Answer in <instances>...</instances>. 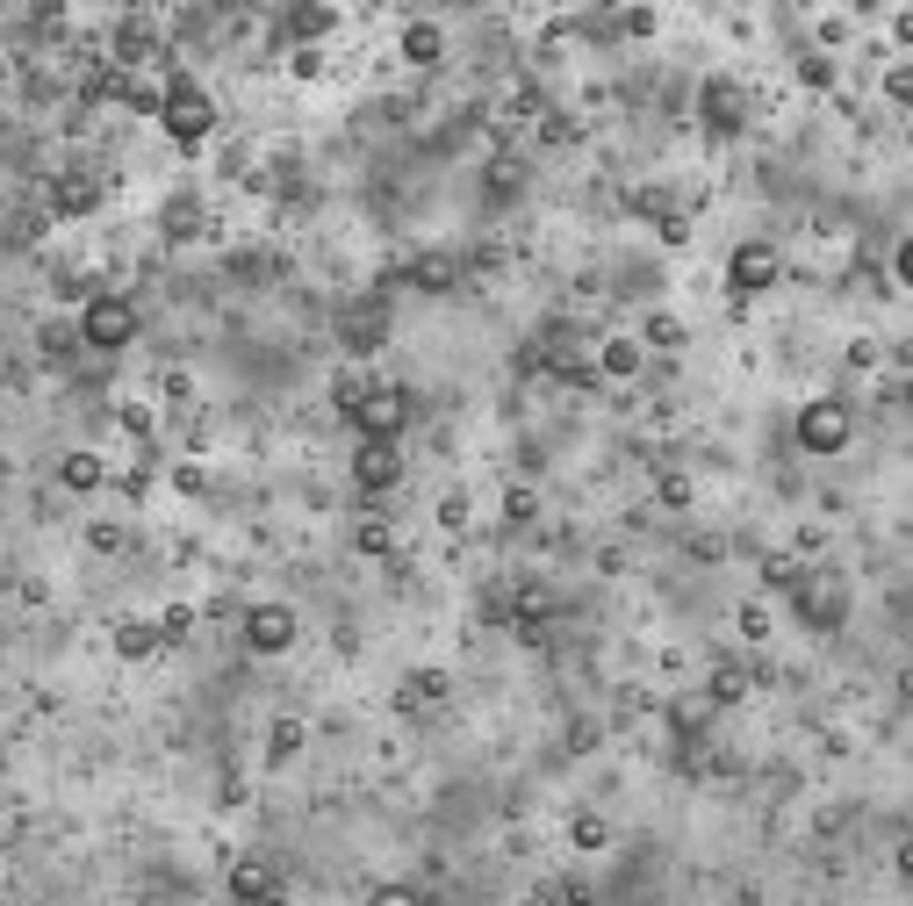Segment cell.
Here are the masks:
<instances>
[{
  "instance_id": "obj_1",
  "label": "cell",
  "mask_w": 913,
  "mask_h": 906,
  "mask_svg": "<svg viewBox=\"0 0 913 906\" xmlns=\"http://www.w3.org/2000/svg\"><path fill=\"white\" fill-rule=\"evenodd\" d=\"M130 339H137V302H130V296H116V288L87 296V310H80V346H94V352H123Z\"/></svg>"
},
{
  "instance_id": "obj_2",
  "label": "cell",
  "mask_w": 913,
  "mask_h": 906,
  "mask_svg": "<svg viewBox=\"0 0 913 906\" xmlns=\"http://www.w3.org/2000/svg\"><path fill=\"white\" fill-rule=\"evenodd\" d=\"M159 122H165V137H173V145H202V137L217 130V109H209V94H202L194 80H173V87H165Z\"/></svg>"
},
{
  "instance_id": "obj_3",
  "label": "cell",
  "mask_w": 913,
  "mask_h": 906,
  "mask_svg": "<svg viewBox=\"0 0 913 906\" xmlns=\"http://www.w3.org/2000/svg\"><path fill=\"white\" fill-rule=\"evenodd\" d=\"M410 425V389H368L353 404V432L360 439H403Z\"/></svg>"
},
{
  "instance_id": "obj_4",
  "label": "cell",
  "mask_w": 913,
  "mask_h": 906,
  "mask_svg": "<svg viewBox=\"0 0 913 906\" xmlns=\"http://www.w3.org/2000/svg\"><path fill=\"white\" fill-rule=\"evenodd\" d=\"M849 432H856V425H849V404H834V396H820V404L799 410V447L805 454H842Z\"/></svg>"
},
{
  "instance_id": "obj_5",
  "label": "cell",
  "mask_w": 913,
  "mask_h": 906,
  "mask_svg": "<svg viewBox=\"0 0 913 906\" xmlns=\"http://www.w3.org/2000/svg\"><path fill=\"white\" fill-rule=\"evenodd\" d=\"M842 611H849L842 576H813V568H805V576H799V619L820 626V634H834V626H842Z\"/></svg>"
},
{
  "instance_id": "obj_6",
  "label": "cell",
  "mask_w": 913,
  "mask_h": 906,
  "mask_svg": "<svg viewBox=\"0 0 913 906\" xmlns=\"http://www.w3.org/2000/svg\"><path fill=\"white\" fill-rule=\"evenodd\" d=\"M777 281V252H770L763 238H749V245H734V259H726V288H734L741 302L749 296H763V288Z\"/></svg>"
},
{
  "instance_id": "obj_7",
  "label": "cell",
  "mask_w": 913,
  "mask_h": 906,
  "mask_svg": "<svg viewBox=\"0 0 913 906\" xmlns=\"http://www.w3.org/2000/svg\"><path fill=\"white\" fill-rule=\"evenodd\" d=\"M353 482H360V489H374V497H382V489H395V482H403V447H395V439H360V454H353Z\"/></svg>"
},
{
  "instance_id": "obj_8",
  "label": "cell",
  "mask_w": 913,
  "mask_h": 906,
  "mask_svg": "<svg viewBox=\"0 0 913 906\" xmlns=\"http://www.w3.org/2000/svg\"><path fill=\"white\" fill-rule=\"evenodd\" d=\"M245 648L252 655H288L295 648V611L288 605H252L245 611Z\"/></svg>"
},
{
  "instance_id": "obj_9",
  "label": "cell",
  "mask_w": 913,
  "mask_h": 906,
  "mask_svg": "<svg viewBox=\"0 0 913 906\" xmlns=\"http://www.w3.org/2000/svg\"><path fill=\"white\" fill-rule=\"evenodd\" d=\"M741 116H749L741 87H734V80H705V130H712V137H734Z\"/></svg>"
},
{
  "instance_id": "obj_10",
  "label": "cell",
  "mask_w": 913,
  "mask_h": 906,
  "mask_svg": "<svg viewBox=\"0 0 913 906\" xmlns=\"http://www.w3.org/2000/svg\"><path fill=\"white\" fill-rule=\"evenodd\" d=\"M410 288H424V296H453V288H461V259H453V252H418V259H410Z\"/></svg>"
},
{
  "instance_id": "obj_11",
  "label": "cell",
  "mask_w": 913,
  "mask_h": 906,
  "mask_svg": "<svg viewBox=\"0 0 913 906\" xmlns=\"http://www.w3.org/2000/svg\"><path fill=\"white\" fill-rule=\"evenodd\" d=\"M144 58H159V37H151V22H130L116 29V72H130V66H144Z\"/></svg>"
},
{
  "instance_id": "obj_12",
  "label": "cell",
  "mask_w": 913,
  "mask_h": 906,
  "mask_svg": "<svg viewBox=\"0 0 913 906\" xmlns=\"http://www.w3.org/2000/svg\"><path fill=\"white\" fill-rule=\"evenodd\" d=\"M273 893V870L260 864V856H245V864H231V899L238 906H260Z\"/></svg>"
},
{
  "instance_id": "obj_13",
  "label": "cell",
  "mask_w": 913,
  "mask_h": 906,
  "mask_svg": "<svg viewBox=\"0 0 913 906\" xmlns=\"http://www.w3.org/2000/svg\"><path fill=\"white\" fill-rule=\"evenodd\" d=\"M94 202H101V180H87V173H72V180H58V188H51L58 217H87Z\"/></svg>"
},
{
  "instance_id": "obj_14",
  "label": "cell",
  "mask_w": 913,
  "mask_h": 906,
  "mask_svg": "<svg viewBox=\"0 0 913 906\" xmlns=\"http://www.w3.org/2000/svg\"><path fill=\"white\" fill-rule=\"evenodd\" d=\"M439 51H447V29L439 22H403V58L410 66H439Z\"/></svg>"
},
{
  "instance_id": "obj_15",
  "label": "cell",
  "mask_w": 913,
  "mask_h": 906,
  "mask_svg": "<svg viewBox=\"0 0 913 906\" xmlns=\"http://www.w3.org/2000/svg\"><path fill=\"white\" fill-rule=\"evenodd\" d=\"M590 367H598V375H612V381L641 375V339H604V352H598Z\"/></svg>"
},
{
  "instance_id": "obj_16",
  "label": "cell",
  "mask_w": 913,
  "mask_h": 906,
  "mask_svg": "<svg viewBox=\"0 0 913 906\" xmlns=\"http://www.w3.org/2000/svg\"><path fill=\"white\" fill-rule=\"evenodd\" d=\"M151 648H159V626H151V619H123V626H116V655H123V663H144Z\"/></svg>"
},
{
  "instance_id": "obj_17",
  "label": "cell",
  "mask_w": 913,
  "mask_h": 906,
  "mask_svg": "<svg viewBox=\"0 0 913 906\" xmlns=\"http://www.w3.org/2000/svg\"><path fill=\"white\" fill-rule=\"evenodd\" d=\"M382 339H389L382 310H360V317H345V352H374Z\"/></svg>"
},
{
  "instance_id": "obj_18",
  "label": "cell",
  "mask_w": 913,
  "mask_h": 906,
  "mask_svg": "<svg viewBox=\"0 0 913 906\" xmlns=\"http://www.w3.org/2000/svg\"><path fill=\"white\" fill-rule=\"evenodd\" d=\"M58 475H66V489H80V497H87V489H101V482H109L101 454H66V468H58Z\"/></svg>"
},
{
  "instance_id": "obj_19",
  "label": "cell",
  "mask_w": 913,
  "mask_h": 906,
  "mask_svg": "<svg viewBox=\"0 0 913 906\" xmlns=\"http://www.w3.org/2000/svg\"><path fill=\"white\" fill-rule=\"evenodd\" d=\"M741 698H749V669L720 663V669H712V705H741Z\"/></svg>"
},
{
  "instance_id": "obj_20",
  "label": "cell",
  "mask_w": 913,
  "mask_h": 906,
  "mask_svg": "<svg viewBox=\"0 0 913 906\" xmlns=\"http://www.w3.org/2000/svg\"><path fill=\"white\" fill-rule=\"evenodd\" d=\"M569 842H575V849H604V842H612L604 813H575V820H569Z\"/></svg>"
},
{
  "instance_id": "obj_21",
  "label": "cell",
  "mask_w": 913,
  "mask_h": 906,
  "mask_svg": "<svg viewBox=\"0 0 913 906\" xmlns=\"http://www.w3.org/2000/svg\"><path fill=\"white\" fill-rule=\"evenodd\" d=\"M123 101H130L137 116H159V109H165V87H151V80H130V72H123Z\"/></svg>"
},
{
  "instance_id": "obj_22",
  "label": "cell",
  "mask_w": 913,
  "mask_h": 906,
  "mask_svg": "<svg viewBox=\"0 0 913 906\" xmlns=\"http://www.w3.org/2000/svg\"><path fill=\"white\" fill-rule=\"evenodd\" d=\"M447 698V677H439V669H418V677L403 684V705H439Z\"/></svg>"
},
{
  "instance_id": "obj_23",
  "label": "cell",
  "mask_w": 913,
  "mask_h": 906,
  "mask_svg": "<svg viewBox=\"0 0 913 906\" xmlns=\"http://www.w3.org/2000/svg\"><path fill=\"white\" fill-rule=\"evenodd\" d=\"M331 22H339V8H295L288 14V37H324Z\"/></svg>"
},
{
  "instance_id": "obj_24",
  "label": "cell",
  "mask_w": 913,
  "mask_h": 906,
  "mask_svg": "<svg viewBox=\"0 0 913 906\" xmlns=\"http://www.w3.org/2000/svg\"><path fill=\"white\" fill-rule=\"evenodd\" d=\"M353 547H360V555H389V547H395V532L382 526V518H360V532H353Z\"/></svg>"
},
{
  "instance_id": "obj_25",
  "label": "cell",
  "mask_w": 913,
  "mask_h": 906,
  "mask_svg": "<svg viewBox=\"0 0 913 906\" xmlns=\"http://www.w3.org/2000/svg\"><path fill=\"white\" fill-rule=\"evenodd\" d=\"M799 576H805V568L791 561V555H770V561H763V583H770V590H799Z\"/></svg>"
},
{
  "instance_id": "obj_26",
  "label": "cell",
  "mask_w": 913,
  "mask_h": 906,
  "mask_svg": "<svg viewBox=\"0 0 913 906\" xmlns=\"http://www.w3.org/2000/svg\"><path fill=\"white\" fill-rule=\"evenodd\" d=\"M295 748H302V727H295V719H273V748H267V756H273V763H288Z\"/></svg>"
},
{
  "instance_id": "obj_27",
  "label": "cell",
  "mask_w": 913,
  "mask_h": 906,
  "mask_svg": "<svg viewBox=\"0 0 913 906\" xmlns=\"http://www.w3.org/2000/svg\"><path fill=\"white\" fill-rule=\"evenodd\" d=\"M165 230H173V238H194V230H202V209H194V202H173V209H165Z\"/></svg>"
},
{
  "instance_id": "obj_28",
  "label": "cell",
  "mask_w": 913,
  "mask_h": 906,
  "mask_svg": "<svg viewBox=\"0 0 913 906\" xmlns=\"http://www.w3.org/2000/svg\"><path fill=\"white\" fill-rule=\"evenodd\" d=\"M72 346H80V325H43V352H51V360H66Z\"/></svg>"
},
{
  "instance_id": "obj_29",
  "label": "cell",
  "mask_w": 913,
  "mask_h": 906,
  "mask_svg": "<svg viewBox=\"0 0 913 906\" xmlns=\"http://www.w3.org/2000/svg\"><path fill=\"white\" fill-rule=\"evenodd\" d=\"M648 346H683V325H676L669 310H654V317H648Z\"/></svg>"
},
{
  "instance_id": "obj_30",
  "label": "cell",
  "mask_w": 913,
  "mask_h": 906,
  "mask_svg": "<svg viewBox=\"0 0 913 906\" xmlns=\"http://www.w3.org/2000/svg\"><path fill=\"white\" fill-rule=\"evenodd\" d=\"M654 489H662V504H669V511H683V504H691V475H676V468H669Z\"/></svg>"
},
{
  "instance_id": "obj_31",
  "label": "cell",
  "mask_w": 913,
  "mask_h": 906,
  "mask_svg": "<svg viewBox=\"0 0 913 906\" xmlns=\"http://www.w3.org/2000/svg\"><path fill=\"white\" fill-rule=\"evenodd\" d=\"M188 634H194V611H188V605H173V611L159 619V640H188Z\"/></svg>"
},
{
  "instance_id": "obj_32",
  "label": "cell",
  "mask_w": 913,
  "mask_h": 906,
  "mask_svg": "<svg viewBox=\"0 0 913 906\" xmlns=\"http://www.w3.org/2000/svg\"><path fill=\"white\" fill-rule=\"evenodd\" d=\"M799 80L805 87H834V58H799Z\"/></svg>"
},
{
  "instance_id": "obj_33",
  "label": "cell",
  "mask_w": 913,
  "mask_h": 906,
  "mask_svg": "<svg viewBox=\"0 0 913 906\" xmlns=\"http://www.w3.org/2000/svg\"><path fill=\"white\" fill-rule=\"evenodd\" d=\"M654 223H662V238H669V245L691 238V217H683V209H654Z\"/></svg>"
},
{
  "instance_id": "obj_34",
  "label": "cell",
  "mask_w": 913,
  "mask_h": 906,
  "mask_svg": "<svg viewBox=\"0 0 913 906\" xmlns=\"http://www.w3.org/2000/svg\"><path fill=\"white\" fill-rule=\"evenodd\" d=\"M519 180H525V173H519V159H496V166H490V195H511Z\"/></svg>"
},
{
  "instance_id": "obj_35",
  "label": "cell",
  "mask_w": 913,
  "mask_h": 906,
  "mask_svg": "<svg viewBox=\"0 0 913 906\" xmlns=\"http://www.w3.org/2000/svg\"><path fill=\"white\" fill-rule=\"evenodd\" d=\"M87 540H94L101 555H116V547H123V526H116V518H94V532H87Z\"/></svg>"
},
{
  "instance_id": "obj_36",
  "label": "cell",
  "mask_w": 913,
  "mask_h": 906,
  "mask_svg": "<svg viewBox=\"0 0 913 906\" xmlns=\"http://www.w3.org/2000/svg\"><path fill=\"white\" fill-rule=\"evenodd\" d=\"M360 396H368V381H353V375H345V381H339V389H331V404H339V410H345V418H353V404H360Z\"/></svg>"
},
{
  "instance_id": "obj_37",
  "label": "cell",
  "mask_w": 913,
  "mask_h": 906,
  "mask_svg": "<svg viewBox=\"0 0 913 906\" xmlns=\"http://www.w3.org/2000/svg\"><path fill=\"white\" fill-rule=\"evenodd\" d=\"M368 906H424L418 893H410V885H382V893H374Z\"/></svg>"
},
{
  "instance_id": "obj_38",
  "label": "cell",
  "mask_w": 913,
  "mask_h": 906,
  "mask_svg": "<svg viewBox=\"0 0 913 906\" xmlns=\"http://www.w3.org/2000/svg\"><path fill=\"white\" fill-rule=\"evenodd\" d=\"M439 526L461 532V526H468V497H447V504H439Z\"/></svg>"
},
{
  "instance_id": "obj_39",
  "label": "cell",
  "mask_w": 913,
  "mask_h": 906,
  "mask_svg": "<svg viewBox=\"0 0 913 906\" xmlns=\"http://www.w3.org/2000/svg\"><path fill=\"white\" fill-rule=\"evenodd\" d=\"M619 29H626V37H648V29H654V8H626V14H619Z\"/></svg>"
},
{
  "instance_id": "obj_40",
  "label": "cell",
  "mask_w": 913,
  "mask_h": 906,
  "mask_svg": "<svg viewBox=\"0 0 913 906\" xmlns=\"http://www.w3.org/2000/svg\"><path fill=\"white\" fill-rule=\"evenodd\" d=\"M885 87H892V101H900V109L913 101V72H906V58H900V66H892V80H885Z\"/></svg>"
},
{
  "instance_id": "obj_41",
  "label": "cell",
  "mask_w": 913,
  "mask_h": 906,
  "mask_svg": "<svg viewBox=\"0 0 913 906\" xmlns=\"http://www.w3.org/2000/svg\"><path fill=\"white\" fill-rule=\"evenodd\" d=\"M741 634L763 640V634H770V611H763V605H749V611H741Z\"/></svg>"
},
{
  "instance_id": "obj_42",
  "label": "cell",
  "mask_w": 913,
  "mask_h": 906,
  "mask_svg": "<svg viewBox=\"0 0 913 906\" xmlns=\"http://www.w3.org/2000/svg\"><path fill=\"white\" fill-rule=\"evenodd\" d=\"M137 906H173V899H165V893H144V899H137Z\"/></svg>"
},
{
  "instance_id": "obj_43",
  "label": "cell",
  "mask_w": 913,
  "mask_h": 906,
  "mask_svg": "<svg viewBox=\"0 0 913 906\" xmlns=\"http://www.w3.org/2000/svg\"><path fill=\"white\" fill-rule=\"evenodd\" d=\"M260 906H295V899H281V893H267V899H260Z\"/></svg>"
}]
</instances>
